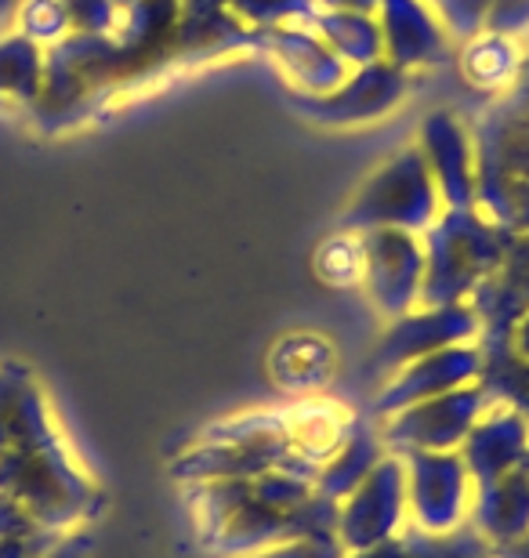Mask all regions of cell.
I'll use <instances>...</instances> for the list:
<instances>
[{
    "label": "cell",
    "mask_w": 529,
    "mask_h": 558,
    "mask_svg": "<svg viewBox=\"0 0 529 558\" xmlns=\"http://www.w3.org/2000/svg\"><path fill=\"white\" fill-rule=\"evenodd\" d=\"M254 48H265L276 70L298 95H330L337 84L352 73L341 54L326 44L309 22H287V26L254 29Z\"/></svg>",
    "instance_id": "5"
},
{
    "label": "cell",
    "mask_w": 529,
    "mask_h": 558,
    "mask_svg": "<svg viewBox=\"0 0 529 558\" xmlns=\"http://www.w3.org/2000/svg\"><path fill=\"white\" fill-rule=\"evenodd\" d=\"M374 19L381 26L385 62H392L396 70L413 73L446 62L454 40H449L432 0H381Z\"/></svg>",
    "instance_id": "6"
},
{
    "label": "cell",
    "mask_w": 529,
    "mask_h": 558,
    "mask_svg": "<svg viewBox=\"0 0 529 558\" xmlns=\"http://www.w3.org/2000/svg\"><path fill=\"white\" fill-rule=\"evenodd\" d=\"M326 11H363V15H374L381 0H316Z\"/></svg>",
    "instance_id": "16"
},
{
    "label": "cell",
    "mask_w": 529,
    "mask_h": 558,
    "mask_svg": "<svg viewBox=\"0 0 529 558\" xmlns=\"http://www.w3.org/2000/svg\"><path fill=\"white\" fill-rule=\"evenodd\" d=\"M418 149L435 178L443 207H476V138L471 131L454 113L435 109L424 117Z\"/></svg>",
    "instance_id": "7"
},
{
    "label": "cell",
    "mask_w": 529,
    "mask_h": 558,
    "mask_svg": "<svg viewBox=\"0 0 529 558\" xmlns=\"http://www.w3.org/2000/svg\"><path fill=\"white\" fill-rule=\"evenodd\" d=\"M112 4H120V8H134V4H142V0H112Z\"/></svg>",
    "instance_id": "18"
},
{
    "label": "cell",
    "mask_w": 529,
    "mask_h": 558,
    "mask_svg": "<svg viewBox=\"0 0 529 558\" xmlns=\"http://www.w3.org/2000/svg\"><path fill=\"white\" fill-rule=\"evenodd\" d=\"M457 62L465 81L471 87H479V92H512L522 76L526 51L519 48V37L482 29L471 40H465Z\"/></svg>",
    "instance_id": "8"
},
{
    "label": "cell",
    "mask_w": 529,
    "mask_h": 558,
    "mask_svg": "<svg viewBox=\"0 0 529 558\" xmlns=\"http://www.w3.org/2000/svg\"><path fill=\"white\" fill-rule=\"evenodd\" d=\"M363 236V279L381 312L407 316L421 301L424 247L418 232L407 229H366Z\"/></svg>",
    "instance_id": "4"
},
{
    "label": "cell",
    "mask_w": 529,
    "mask_h": 558,
    "mask_svg": "<svg viewBox=\"0 0 529 558\" xmlns=\"http://www.w3.org/2000/svg\"><path fill=\"white\" fill-rule=\"evenodd\" d=\"M65 8H70V19H76L81 26L103 33L112 26V0H65Z\"/></svg>",
    "instance_id": "15"
},
{
    "label": "cell",
    "mask_w": 529,
    "mask_h": 558,
    "mask_svg": "<svg viewBox=\"0 0 529 558\" xmlns=\"http://www.w3.org/2000/svg\"><path fill=\"white\" fill-rule=\"evenodd\" d=\"M257 33L247 29L240 19L232 15L225 0H178V48H243L254 44Z\"/></svg>",
    "instance_id": "9"
},
{
    "label": "cell",
    "mask_w": 529,
    "mask_h": 558,
    "mask_svg": "<svg viewBox=\"0 0 529 558\" xmlns=\"http://www.w3.org/2000/svg\"><path fill=\"white\" fill-rule=\"evenodd\" d=\"M410 92V73L392 62L356 65L330 95H298V113L326 128H359L396 113Z\"/></svg>",
    "instance_id": "3"
},
{
    "label": "cell",
    "mask_w": 529,
    "mask_h": 558,
    "mask_svg": "<svg viewBox=\"0 0 529 558\" xmlns=\"http://www.w3.org/2000/svg\"><path fill=\"white\" fill-rule=\"evenodd\" d=\"M247 29H273L287 22H309L320 11L316 0H225Z\"/></svg>",
    "instance_id": "11"
},
{
    "label": "cell",
    "mask_w": 529,
    "mask_h": 558,
    "mask_svg": "<svg viewBox=\"0 0 529 558\" xmlns=\"http://www.w3.org/2000/svg\"><path fill=\"white\" fill-rule=\"evenodd\" d=\"M443 210L446 207L435 189V178L428 171L418 142H413V145H402L399 153H392L388 160L359 185L352 204L345 207L341 226L348 232H366V229L424 232Z\"/></svg>",
    "instance_id": "2"
},
{
    "label": "cell",
    "mask_w": 529,
    "mask_h": 558,
    "mask_svg": "<svg viewBox=\"0 0 529 558\" xmlns=\"http://www.w3.org/2000/svg\"><path fill=\"white\" fill-rule=\"evenodd\" d=\"M316 269L326 283L352 287L363 279V236L359 232H341V236L326 240L316 254Z\"/></svg>",
    "instance_id": "12"
},
{
    "label": "cell",
    "mask_w": 529,
    "mask_h": 558,
    "mask_svg": "<svg viewBox=\"0 0 529 558\" xmlns=\"http://www.w3.org/2000/svg\"><path fill=\"white\" fill-rule=\"evenodd\" d=\"M493 4H497V0H432V8L438 11V19H443V26L449 33V40H460V44L486 29Z\"/></svg>",
    "instance_id": "13"
},
{
    "label": "cell",
    "mask_w": 529,
    "mask_h": 558,
    "mask_svg": "<svg viewBox=\"0 0 529 558\" xmlns=\"http://www.w3.org/2000/svg\"><path fill=\"white\" fill-rule=\"evenodd\" d=\"M526 26H529V0H497L486 22V29L508 33V37H519Z\"/></svg>",
    "instance_id": "14"
},
{
    "label": "cell",
    "mask_w": 529,
    "mask_h": 558,
    "mask_svg": "<svg viewBox=\"0 0 529 558\" xmlns=\"http://www.w3.org/2000/svg\"><path fill=\"white\" fill-rule=\"evenodd\" d=\"M515 338H519V349H522V355H529V312L522 316L519 330H515Z\"/></svg>",
    "instance_id": "17"
},
{
    "label": "cell",
    "mask_w": 529,
    "mask_h": 558,
    "mask_svg": "<svg viewBox=\"0 0 529 558\" xmlns=\"http://www.w3.org/2000/svg\"><path fill=\"white\" fill-rule=\"evenodd\" d=\"M309 26L320 33V37L330 44V48L341 54V59L352 65H370L385 59V44H381V26L374 15H363V11H326L320 8L316 15L309 19Z\"/></svg>",
    "instance_id": "10"
},
{
    "label": "cell",
    "mask_w": 529,
    "mask_h": 558,
    "mask_svg": "<svg viewBox=\"0 0 529 558\" xmlns=\"http://www.w3.org/2000/svg\"><path fill=\"white\" fill-rule=\"evenodd\" d=\"M504 226L479 218L476 207L454 210L446 207L432 226L424 229V287L421 301L428 308L457 305L468 290L504 258Z\"/></svg>",
    "instance_id": "1"
}]
</instances>
